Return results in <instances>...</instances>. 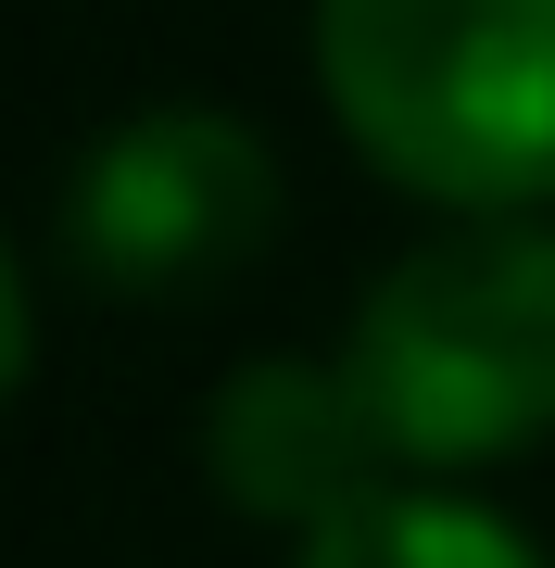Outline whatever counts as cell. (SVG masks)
<instances>
[{
	"label": "cell",
	"instance_id": "6da1fadb",
	"mask_svg": "<svg viewBox=\"0 0 555 568\" xmlns=\"http://www.w3.org/2000/svg\"><path fill=\"white\" fill-rule=\"evenodd\" d=\"M316 89L442 215L555 203V0H316Z\"/></svg>",
	"mask_w": 555,
	"mask_h": 568
},
{
	"label": "cell",
	"instance_id": "7a4b0ae2",
	"mask_svg": "<svg viewBox=\"0 0 555 568\" xmlns=\"http://www.w3.org/2000/svg\"><path fill=\"white\" fill-rule=\"evenodd\" d=\"M391 467H505L555 429V227L543 215H442L353 316Z\"/></svg>",
	"mask_w": 555,
	"mask_h": 568
},
{
	"label": "cell",
	"instance_id": "3957f363",
	"mask_svg": "<svg viewBox=\"0 0 555 568\" xmlns=\"http://www.w3.org/2000/svg\"><path fill=\"white\" fill-rule=\"evenodd\" d=\"M266 241H278V152L215 102L102 126L63 190V265L102 304H189Z\"/></svg>",
	"mask_w": 555,
	"mask_h": 568
},
{
	"label": "cell",
	"instance_id": "277c9868",
	"mask_svg": "<svg viewBox=\"0 0 555 568\" xmlns=\"http://www.w3.org/2000/svg\"><path fill=\"white\" fill-rule=\"evenodd\" d=\"M203 480H215L227 518L329 530L341 506L391 493V443H379V417H367L341 354H253L203 405Z\"/></svg>",
	"mask_w": 555,
	"mask_h": 568
},
{
	"label": "cell",
	"instance_id": "5b68a950",
	"mask_svg": "<svg viewBox=\"0 0 555 568\" xmlns=\"http://www.w3.org/2000/svg\"><path fill=\"white\" fill-rule=\"evenodd\" d=\"M290 568H555V556L517 518L467 506V493H442V480H391L367 506H341L329 530H304Z\"/></svg>",
	"mask_w": 555,
	"mask_h": 568
},
{
	"label": "cell",
	"instance_id": "8992f818",
	"mask_svg": "<svg viewBox=\"0 0 555 568\" xmlns=\"http://www.w3.org/2000/svg\"><path fill=\"white\" fill-rule=\"evenodd\" d=\"M25 354H39V316H25V278H13V253H0V405H13Z\"/></svg>",
	"mask_w": 555,
	"mask_h": 568
}]
</instances>
